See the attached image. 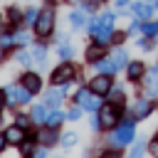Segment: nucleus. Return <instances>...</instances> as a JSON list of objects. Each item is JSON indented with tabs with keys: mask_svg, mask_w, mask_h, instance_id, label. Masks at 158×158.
<instances>
[{
	"mask_svg": "<svg viewBox=\"0 0 158 158\" xmlns=\"http://www.w3.org/2000/svg\"><path fill=\"white\" fill-rule=\"evenodd\" d=\"M35 30H37V35H40V37H47V35L54 30V10H52V7H44V10L37 15Z\"/></svg>",
	"mask_w": 158,
	"mask_h": 158,
	"instance_id": "1",
	"label": "nucleus"
},
{
	"mask_svg": "<svg viewBox=\"0 0 158 158\" xmlns=\"http://www.w3.org/2000/svg\"><path fill=\"white\" fill-rule=\"evenodd\" d=\"M2 96H5V101H7L10 106H15V104H30L32 91L20 84V86H7V89L2 91Z\"/></svg>",
	"mask_w": 158,
	"mask_h": 158,
	"instance_id": "2",
	"label": "nucleus"
},
{
	"mask_svg": "<svg viewBox=\"0 0 158 158\" xmlns=\"http://www.w3.org/2000/svg\"><path fill=\"white\" fill-rule=\"evenodd\" d=\"M131 141H133V118L123 121V123L114 131V136H111V143H114V146H126V143H131Z\"/></svg>",
	"mask_w": 158,
	"mask_h": 158,
	"instance_id": "3",
	"label": "nucleus"
},
{
	"mask_svg": "<svg viewBox=\"0 0 158 158\" xmlns=\"http://www.w3.org/2000/svg\"><path fill=\"white\" fill-rule=\"evenodd\" d=\"M74 74H77V69H74L69 62H62V64L52 72V77H49V79H52L54 84H67V81H72V79H74Z\"/></svg>",
	"mask_w": 158,
	"mask_h": 158,
	"instance_id": "4",
	"label": "nucleus"
},
{
	"mask_svg": "<svg viewBox=\"0 0 158 158\" xmlns=\"http://www.w3.org/2000/svg\"><path fill=\"white\" fill-rule=\"evenodd\" d=\"M89 89H91L94 94H109V89H111V74H99V77H94V79L89 81Z\"/></svg>",
	"mask_w": 158,
	"mask_h": 158,
	"instance_id": "5",
	"label": "nucleus"
},
{
	"mask_svg": "<svg viewBox=\"0 0 158 158\" xmlns=\"http://www.w3.org/2000/svg\"><path fill=\"white\" fill-rule=\"evenodd\" d=\"M5 138H7V143H10V146H20V143L25 141V126H20V123H15V126H7V131H5Z\"/></svg>",
	"mask_w": 158,
	"mask_h": 158,
	"instance_id": "6",
	"label": "nucleus"
},
{
	"mask_svg": "<svg viewBox=\"0 0 158 158\" xmlns=\"http://www.w3.org/2000/svg\"><path fill=\"white\" fill-rule=\"evenodd\" d=\"M99 118H101V126H114L116 123V118H118V109H116V104H111V106H101V114H99Z\"/></svg>",
	"mask_w": 158,
	"mask_h": 158,
	"instance_id": "7",
	"label": "nucleus"
},
{
	"mask_svg": "<svg viewBox=\"0 0 158 158\" xmlns=\"http://www.w3.org/2000/svg\"><path fill=\"white\" fill-rule=\"evenodd\" d=\"M143 79H146V91H148V96L158 94V67L148 69V72L143 74Z\"/></svg>",
	"mask_w": 158,
	"mask_h": 158,
	"instance_id": "8",
	"label": "nucleus"
},
{
	"mask_svg": "<svg viewBox=\"0 0 158 158\" xmlns=\"http://www.w3.org/2000/svg\"><path fill=\"white\" fill-rule=\"evenodd\" d=\"M104 54H106V44H101V42H94V44L86 47V59H89L91 64L99 62V59H104Z\"/></svg>",
	"mask_w": 158,
	"mask_h": 158,
	"instance_id": "9",
	"label": "nucleus"
},
{
	"mask_svg": "<svg viewBox=\"0 0 158 158\" xmlns=\"http://www.w3.org/2000/svg\"><path fill=\"white\" fill-rule=\"evenodd\" d=\"M143 74H146V67H143V62H131V64H126V77H128L131 81H138V79H143Z\"/></svg>",
	"mask_w": 158,
	"mask_h": 158,
	"instance_id": "10",
	"label": "nucleus"
},
{
	"mask_svg": "<svg viewBox=\"0 0 158 158\" xmlns=\"http://www.w3.org/2000/svg\"><path fill=\"white\" fill-rule=\"evenodd\" d=\"M22 86H25V89H30V91L35 94V91H40V89H42V79H40L37 74H30V72H27V74L22 77Z\"/></svg>",
	"mask_w": 158,
	"mask_h": 158,
	"instance_id": "11",
	"label": "nucleus"
},
{
	"mask_svg": "<svg viewBox=\"0 0 158 158\" xmlns=\"http://www.w3.org/2000/svg\"><path fill=\"white\" fill-rule=\"evenodd\" d=\"M131 10H133V15L141 17V20H151V15H153V5H148V2H136Z\"/></svg>",
	"mask_w": 158,
	"mask_h": 158,
	"instance_id": "12",
	"label": "nucleus"
},
{
	"mask_svg": "<svg viewBox=\"0 0 158 158\" xmlns=\"http://www.w3.org/2000/svg\"><path fill=\"white\" fill-rule=\"evenodd\" d=\"M151 111H153V104H151L148 99H138V101H136V106H133L136 118H143V116H148Z\"/></svg>",
	"mask_w": 158,
	"mask_h": 158,
	"instance_id": "13",
	"label": "nucleus"
},
{
	"mask_svg": "<svg viewBox=\"0 0 158 158\" xmlns=\"http://www.w3.org/2000/svg\"><path fill=\"white\" fill-rule=\"evenodd\" d=\"M62 99H64V89H49V91H47V106L57 109V106L62 104Z\"/></svg>",
	"mask_w": 158,
	"mask_h": 158,
	"instance_id": "14",
	"label": "nucleus"
},
{
	"mask_svg": "<svg viewBox=\"0 0 158 158\" xmlns=\"http://www.w3.org/2000/svg\"><path fill=\"white\" fill-rule=\"evenodd\" d=\"M99 96H101V94H94V91H91V94L84 99L81 106H84L86 111H96V109H101V99H99Z\"/></svg>",
	"mask_w": 158,
	"mask_h": 158,
	"instance_id": "15",
	"label": "nucleus"
},
{
	"mask_svg": "<svg viewBox=\"0 0 158 158\" xmlns=\"http://www.w3.org/2000/svg\"><path fill=\"white\" fill-rule=\"evenodd\" d=\"M94 67L99 69V74H114V72L118 69V67L114 64V59H111V62H106V59H99V62H94Z\"/></svg>",
	"mask_w": 158,
	"mask_h": 158,
	"instance_id": "16",
	"label": "nucleus"
},
{
	"mask_svg": "<svg viewBox=\"0 0 158 158\" xmlns=\"http://www.w3.org/2000/svg\"><path fill=\"white\" fill-rule=\"evenodd\" d=\"M37 138H40L44 146H52V143L57 141V136H54V128H52V126H47L44 131H40V136H37Z\"/></svg>",
	"mask_w": 158,
	"mask_h": 158,
	"instance_id": "17",
	"label": "nucleus"
},
{
	"mask_svg": "<svg viewBox=\"0 0 158 158\" xmlns=\"http://www.w3.org/2000/svg\"><path fill=\"white\" fill-rule=\"evenodd\" d=\"M30 116H32V121H35V123H44V118H47V111H44V106H32Z\"/></svg>",
	"mask_w": 158,
	"mask_h": 158,
	"instance_id": "18",
	"label": "nucleus"
},
{
	"mask_svg": "<svg viewBox=\"0 0 158 158\" xmlns=\"http://www.w3.org/2000/svg\"><path fill=\"white\" fill-rule=\"evenodd\" d=\"M109 101H111V104H116V106H118V104H123V91H121L118 86H111V89H109Z\"/></svg>",
	"mask_w": 158,
	"mask_h": 158,
	"instance_id": "19",
	"label": "nucleus"
},
{
	"mask_svg": "<svg viewBox=\"0 0 158 158\" xmlns=\"http://www.w3.org/2000/svg\"><path fill=\"white\" fill-rule=\"evenodd\" d=\"M64 118H67V116H62L59 111H52V114H49V116L44 118V123H47V126H52V128H57V126H59V123H62Z\"/></svg>",
	"mask_w": 158,
	"mask_h": 158,
	"instance_id": "20",
	"label": "nucleus"
},
{
	"mask_svg": "<svg viewBox=\"0 0 158 158\" xmlns=\"http://www.w3.org/2000/svg\"><path fill=\"white\" fill-rule=\"evenodd\" d=\"M44 57H47V52H44V47H32V62L35 64H44Z\"/></svg>",
	"mask_w": 158,
	"mask_h": 158,
	"instance_id": "21",
	"label": "nucleus"
},
{
	"mask_svg": "<svg viewBox=\"0 0 158 158\" xmlns=\"http://www.w3.org/2000/svg\"><path fill=\"white\" fill-rule=\"evenodd\" d=\"M59 57L62 59H72L74 57V47L67 44V42H59Z\"/></svg>",
	"mask_w": 158,
	"mask_h": 158,
	"instance_id": "22",
	"label": "nucleus"
},
{
	"mask_svg": "<svg viewBox=\"0 0 158 158\" xmlns=\"http://www.w3.org/2000/svg\"><path fill=\"white\" fill-rule=\"evenodd\" d=\"M111 59H114V64H116V67H123L128 57H126V52H123V49L118 47V49H114V54H111Z\"/></svg>",
	"mask_w": 158,
	"mask_h": 158,
	"instance_id": "23",
	"label": "nucleus"
},
{
	"mask_svg": "<svg viewBox=\"0 0 158 158\" xmlns=\"http://www.w3.org/2000/svg\"><path fill=\"white\" fill-rule=\"evenodd\" d=\"M69 22H72V27H81V25H84V15H81L79 10H74V12L69 15Z\"/></svg>",
	"mask_w": 158,
	"mask_h": 158,
	"instance_id": "24",
	"label": "nucleus"
},
{
	"mask_svg": "<svg viewBox=\"0 0 158 158\" xmlns=\"http://www.w3.org/2000/svg\"><path fill=\"white\" fill-rule=\"evenodd\" d=\"M20 153H22V156H32V153H35V148H32V138L20 143Z\"/></svg>",
	"mask_w": 158,
	"mask_h": 158,
	"instance_id": "25",
	"label": "nucleus"
},
{
	"mask_svg": "<svg viewBox=\"0 0 158 158\" xmlns=\"http://www.w3.org/2000/svg\"><path fill=\"white\" fill-rule=\"evenodd\" d=\"M37 15H40V12H37L35 7H30V10L25 12V22H27V25H35V22H37Z\"/></svg>",
	"mask_w": 158,
	"mask_h": 158,
	"instance_id": "26",
	"label": "nucleus"
},
{
	"mask_svg": "<svg viewBox=\"0 0 158 158\" xmlns=\"http://www.w3.org/2000/svg\"><path fill=\"white\" fill-rule=\"evenodd\" d=\"M143 32H146L148 37H153V35H158V25H156V22H146V25H143Z\"/></svg>",
	"mask_w": 158,
	"mask_h": 158,
	"instance_id": "27",
	"label": "nucleus"
},
{
	"mask_svg": "<svg viewBox=\"0 0 158 158\" xmlns=\"http://www.w3.org/2000/svg\"><path fill=\"white\" fill-rule=\"evenodd\" d=\"M99 5H104V0H84V10H89V12L96 10Z\"/></svg>",
	"mask_w": 158,
	"mask_h": 158,
	"instance_id": "28",
	"label": "nucleus"
},
{
	"mask_svg": "<svg viewBox=\"0 0 158 158\" xmlns=\"http://www.w3.org/2000/svg\"><path fill=\"white\" fill-rule=\"evenodd\" d=\"M15 42H17V44H27V42H30V35H27V32H15Z\"/></svg>",
	"mask_w": 158,
	"mask_h": 158,
	"instance_id": "29",
	"label": "nucleus"
},
{
	"mask_svg": "<svg viewBox=\"0 0 158 158\" xmlns=\"http://www.w3.org/2000/svg\"><path fill=\"white\" fill-rule=\"evenodd\" d=\"M17 62H20V64H30V62H32V52H20V54H17Z\"/></svg>",
	"mask_w": 158,
	"mask_h": 158,
	"instance_id": "30",
	"label": "nucleus"
},
{
	"mask_svg": "<svg viewBox=\"0 0 158 158\" xmlns=\"http://www.w3.org/2000/svg\"><path fill=\"white\" fill-rule=\"evenodd\" d=\"M62 143H64V146H74V143H77V133H64V136H62Z\"/></svg>",
	"mask_w": 158,
	"mask_h": 158,
	"instance_id": "31",
	"label": "nucleus"
},
{
	"mask_svg": "<svg viewBox=\"0 0 158 158\" xmlns=\"http://www.w3.org/2000/svg\"><path fill=\"white\" fill-rule=\"evenodd\" d=\"M12 42H15V35H2L0 37V47H10Z\"/></svg>",
	"mask_w": 158,
	"mask_h": 158,
	"instance_id": "32",
	"label": "nucleus"
},
{
	"mask_svg": "<svg viewBox=\"0 0 158 158\" xmlns=\"http://www.w3.org/2000/svg\"><path fill=\"white\" fill-rule=\"evenodd\" d=\"M148 151H151L153 156H158V138H153V141L148 143Z\"/></svg>",
	"mask_w": 158,
	"mask_h": 158,
	"instance_id": "33",
	"label": "nucleus"
},
{
	"mask_svg": "<svg viewBox=\"0 0 158 158\" xmlns=\"http://www.w3.org/2000/svg\"><path fill=\"white\" fill-rule=\"evenodd\" d=\"M79 114H81L79 109H72V111L67 114V118H69V121H77V118H79Z\"/></svg>",
	"mask_w": 158,
	"mask_h": 158,
	"instance_id": "34",
	"label": "nucleus"
},
{
	"mask_svg": "<svg viewBox=\"0 0 158 158\" xmlns=\"http://www.w3.org/2000/svg\"><path fill=\"white\" fill-rule=\"evenodd\" d=\"M30 121H32V118H30V116H25V114H20V116H17V123H20V126H27Z\"/></svg>",
	"mask_w": 158,
	"mask_h": 158,
	"instance_id": "35",
	"label": "nucleus"
},
{
	"mask_svg": "<svg viewBox=\"0 0 158 158\" xmlns=\"http://www.w3.org/2000/svg\"><path fill=\"white\" fill-rule=\"evenodd\" d=\"M141 153H143V146H141V143H138V146H133V151H131V156H133V158H138Z\"/></svg>",
	"mask_w": 158,
	"mask_h": 158,
	"instance_id": "36",
	"label": "nucleus"
},
{
	"mask_svg": "<svg viewBox=\"0 0 158 158\" xmlns=\"http://www.w3.org/2000/svg\"><path fill=\"white\" fill-rule=\"evenodd\" d=\"M7 17H10V20H17V17H20V12H17L15 7H10V10H7Z\"/></svg>",
	"mask_w": 158,
	"mask_h": 158,
	"instance_id": "37",
	"label": "nucleus"
},
{
	"mask_svg": "<svg viewBox=\"0 0 158 158\" xmlns=\"http://www.w3.org/2000/svg\"><path fill=\"white\" fill-rule=\"evenodd\" d=\"M141 47H143V49H151V47H153V40H141Z\"/></svg>",
	"mask_w": 158,
	"mask_h": 158,
	"instance_id": "38",
	"label": "nucleus"
},
{
	"mask_svg": "<svg viewBox=\"0 0 158 158\" xmlns=\"http://www.w3.org/2000/svg\"><path fill=\"white\" fill-rule=\"evenodd\" d=\"M116 7H118V10H126V7H128V0H116Z\"/></svg>",
	"mask_w": 158,
	"mask_h": 158,
	"instance_id": "39",
	"label": "nucleus"
},
{
	"mask_svg": "<svg viewBox=\"0 0 158 158\" xmlns=\"http://www.w3.org/2000/svg\"><path fill=\"white\" fill-rule=\"evenodd\" d=\"M123 37H126L123 32H114V42H123Z\"/></svg>",
	"mask_w": 158,
	"mask_h": 158,
	"instance_id": "40",
	"label": "nucleus"
},
{
	"mask_svg": "<svg viewBox=\"0 0 158 158\" xmlns=\"http://www.w3.org/2000/svg\"><path fill=\"white\" fill-rule=\"evenodd\" d=\"M5 143H7V138H5V133H0V151L5 148Z\"/></svg>",
	"mask_w": 158,
	"mask_h": 158,
	"instance_id": "41",
	"label": "nucleus"
},
{
	"mask_svg": "<svg viewBox=\"0 0 158 158\" xmlns=\"http://www.w3.org/2000/svg\"><path fill=\"white\" fill-rule=\"evenodd\" d=\"M156 138H158V133H156Z\"/></svg>",
	"mask_w": 158,
	"mask_h": 158,
	"instance_id": "42",
	"label": "nucleus"
}]
</instances>
